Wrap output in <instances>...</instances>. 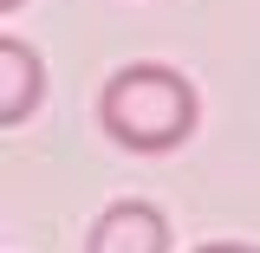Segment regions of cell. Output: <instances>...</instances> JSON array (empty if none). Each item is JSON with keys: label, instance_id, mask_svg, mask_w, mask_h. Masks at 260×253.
I'll list each match as a JSON object with an SVG mask.
<instances>
[{"label": "cell", "instance_id": "4", "mask_svg": "<svg viewBox=\"0 0 260 253\" xmlns=\"http://www.w3.org/2000/svg\"><path fill=\"white\" fill-rule=\"evenodd\" d=\"M195 253H260V247H247V240H202Z\"/></svg>", "mask_w": 260, "mask_h": 253}, {"label": "cell", "instance_id": "2", "mask_svg": "<svg viewBox=\"0 0 260 253\" xmlns=\"http://www.w3.org/2000/svg\"><path fill=\"white\" fill-rule=\"evenodd\" d=\"M85 253H169V221L150 201H111L85 234Z\"/></svg>", "mask_w": 260, "mask_h": 253}, {"label": "cell", "instance_id": "1", "mask_svg": "<svg viewBox=\"0 0 260 253\" xmlns=\"http://www.w3.org/2000/svg\"><path fill=\"white\" fill-rule=\"evenodd\" d=\"M195 117H202V97H195L189 71L162 59H130L104 78L98 91V124L104 136L130 150V156H169L195 136Z\"/></svg>", "mask_w": 260, "mask_h": 253}, {"label": "cell", "instance_id": "3", "mask_svg": "<svg viewBox=\"0 0 260 253\" xmlns=\"http://www.w3.org/2000/svg\"><path fill=\"white\" fill-rule=\"evenodd\" d=\"M46 97V65L20 32H0V124L20 130Z\"/></svg>", "mask_w": 260, "mask_h": 253}, {"label": "cell", "instance_id": "5", "mask_svg": "<svg viewBox=\"0 0 260 253\" xmlns=\"http://www.w3.org/2000/svg\"><path fill=\"white\" fill-rule=\"evenodd\" d=\"M20 7H26V0H0V13H20Z\"/></svg>", "mask_w": 260, "mask_h": 253}]
</instances>
